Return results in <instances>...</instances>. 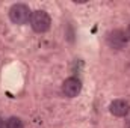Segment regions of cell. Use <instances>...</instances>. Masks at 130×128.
<instances>
[{"instance_id":"6da1fadb","label":"cell","mask_w":130,"mask_h":128,"mask_svg":"<svg viewBox=\"0 0 130 128\" xmlns=\"http://www.w3.org/2000/svg\"><path fill=\"white\" fill-rule=\"evenodd\" d=\"M29 24L35 33H45L52 27V17L44 9H35L32 11Z\"/></svg>"},{"instance_id":"7a4b0ae2","label":"cell","mask_w":130,"mask_h":128,"mask_svg":"<svg viewBox=\"0 0 130 128\" xmlns=\"http://www.w3.org/2000/svg\"><path fill=\"white\" fill-rule=\"evenodd\" d=\"M30 15H32V11L24 3H14L9 8V20L14 24H18V26L27 24L30 20Z\"/></svg>"},{"instance_id":"3957f363","label":"cell","mask_w":130,"mask_h":128,"mask_svg":"<svg viewBox=\"0 0 130 128\" xmlns=\"http://www.w3.org/2000/svg\"><path fill=\"white\" fill-rule=\"evenodd\" d=\"M106 44L112 50H124L129 44L127 33L123 29H112L106 33Z\"/></svg>"},{"instance_id":"277c9868","label":"cell","mask_w":130,"mask_h":128,"mask_svg":"<svg viewBox=\"0 0 130 128\" xmlns=\"http://www.w3.org/2000/svg\"><path fill=\"white\" fill-rule=\"evenodd\" d=\"M82 92V81L77 77H68L62 83V94L67 98H76Z\"/></svg>"},{"instance_id":"5b68a950","label":"cell","mask_w":130,"mask_h":128,"mask_svg":"<svg viewBox=\"0 0 130 128\" xmlns=\"http://www.w3.org/2000/svg\"><path fill=\"white\" fill-rule=\"evenodd\" d=\"M109 112H110V115H113L117 118H126L130 113V102L123 98L113 99L109 104Z\"/></svg>"},{"instance_id":"8992f818","label":"cell","mask_w":130,"mask_h":128,"mask_svg":"<svg viewBox=\"0 0 130 128\" xmlns=\"http://www.w3.org/2000/svg\"><path fill=\"white\" fill-rule=\"evenodd\" d=\"M5 128H24V124L18 116H9L5 121Z\"/></svg>"},{"instance_id":"52a82bcc","label":"cell","mask_w":130,"mask_h":128,"mask_svg":"<svg viewBox=\"0 0 130 128\" xmlns=\"http://www.w3.org/2000/svg\"><path fill=\"white\" fill-rule=\"evenodd\" d=\"M5 121H6V119H3V118L0 116V128H5Z\"/></svg>"},{"instance_id":"ba28073f","label":"cell","mask_w":130,"mask_h":128,"mask_svg":"<svg viewBox=\"0 0 130 128\" xmlns=\"http://www.w3.org/2000/svg\"><path fill=\"white\" fill-rule=\"evenodd\" d=\"M126 33H127V38H129V41H130V24L127 26V32Z\"/></svg>"},{"instance_id":"9c48e42d","label":"cell","mask_w":130,"mask_h":128,"mask_svg":"<svg viewBox=\"0 0 130 128\" xmlns=\"http://www.w3.org/2000/svg\"><path fill=\"white\" fill-rule=\"evenodd\" d=\"M126 127L130 128V119H127V122H126Z\"/></svg>"}]
</instances>
